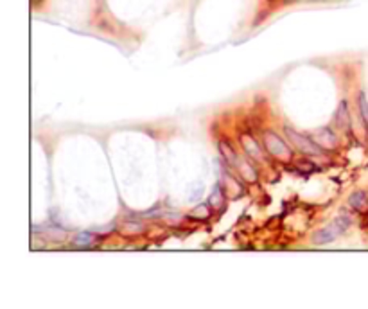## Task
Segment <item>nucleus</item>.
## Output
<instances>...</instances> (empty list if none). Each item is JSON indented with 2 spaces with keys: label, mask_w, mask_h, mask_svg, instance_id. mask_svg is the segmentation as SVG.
Here are the masks:
<instances>
[{
  "label": "nucleus",
  "mask_w": 368,
  "mask_h": 309,
  "mask_svg": "<svg viewBox=\"0 0 368 309\" xmlns=\"http://www.w3.org/2000/svg\"><path fill=\"white\" fill-rule=\"evenodd\" d=\"M350 225V218H347V216H339L338 219L334 223H330L329 227H325V229L318 230V232L313 236V243L315 244H325V243H330V241H334L336 237L339 236V234H343L347 229H349Z\"/></svg>",
  "instance_id": "obj_1"
},
{
  "label": "nucleus",
  "mask_w": 368,
  "mask_h": 309,
  "mask_svg": "<svg viewBox=\"0 0 368 309\" xmlns=\"http://www.w3.org/2000/svg\"><path fill=\"white\" fill-rule=\"evenodd\" d=\"M286 135H288V138L293 142V146H295L298 151L305 153V155H318V153H322V148H320V144L316 141H311L309 137H305V135H300L298 131H295L293 128L286 126L284 128Z\"/></svg>",
  "instance_id": "obj_2"
},
{
  "label": "nucleus",
  "mask_w": 368,
  "mask_h": 309,
  "mask_svg": "<svg viewBox=\"0 0 368 309\" xmlns=\"http://www.w3.org/2000/svg\"><path fill=\"white\" fill-rule=\"evenodd\" d=\"M264 146L266 151L270 153L271 157L280 158V160H289L291 158V151L286 146V142L277 133H273V131H266L264 133Z\"/></svg>",
  "instance_id": "obj_3"
},
{
  "label": "nucleus",
  "mask_w": 368,
  "mask_h": 309,
  "mask_svg": "<svg viewBox=\"0 0 368 309\" xmlns=\"http://www.w3.org/2000/svg\"><path fill=\"white\" fill-rule=\"evenodd\" d=\"M241 142H243V148H244V151H246V155H250V157L255 158V160H264V153H262L259 142L255 141L251 135H243Z\"/></svg>",
  "instance_id": "obj_4"
},
{
  "label": "nucleus",
  "mask_w": 368,
  "mask_h": 309,
  "mask_svg": "<svg viewBox=\"0 0 368 309\" xmlns=\"http://www.w3.org/2000/svg\"><path fill=\"white\" fill-rule=\"evenodd\" d=\"M315 141L320 144V148H325V149L336 148V137H334V133L329 130V128H323V130L316 131Z\"/></svg>",
  "instance_id": "obj_5"
},
{
  "label": "nucleus",
  "mask_w": 368,
  "mask_h": 309,
  "mask_svg": "<svg viewBox=\"0 0 368 309\" xmlns=\"http://www.w3.org/2000/svg\"><path fill=\"white\" fill-rule=\"evenodd\" d=\"M237 167H239V173L241 176H243L244 180H248V182H255L257 180V171L253 169V165H250V162L246 160H237Z\"/></svg>",
  "instance_id": "obj_6"
},
{
  "label": "nucleus",
  "mask_w": 368,
  "mask_h": 309,
  "mask_svg": "<svg viewBox=\"0 0 368 309\" xmlns=\"http://www.w3.org/2000/svg\"><path fill=\"white\" fill-rule=\"evenodd\" d=\"M219 151H221V155H223L224 160H227V164H230V165H236L237 164L239 157L236 155V151H234V148H232V146H228L227 142H219Z\"/></svg>",
  "instance_id": "obj_7"
},
{
  "label": "nucleus",
  "mask_w": 368,
  "mask_h": 309,
  "mask_svg": "<svg viewBox=\"0 0 368 309\" xmlns=\"http://www.w3.org/2000/svg\"><path fill=\"white\" fill-rule=\"evenodd\" d=\"M366 194L364 192H354L352 196H350V200H349V203H350V207L352 209H356V210H359V209H364L366 207Z\"/></svg>",
  "instance_id": "obj_8"
},
{
  "label": "nucleus",
  "mask_w": 368,
  "mask_h": 309,
  "mask_svg": "<svg viewBox=\"0 0 368 309\" xmlns=\"http://www.w3.org/2000/svg\"><path fill=\"white\" fill-rule=\"evenodd\" d=\"M336 121H338V126L349 128V117H347V103L339 104V110H338V114H336Z\"/></svg>",
  "instance_id": "obj_9"
},
{
  "label": "nucleus",
  "mask_w": 368,
  "mask_h": 309,
  "mask_svg": "<svg viewBox=\"0 0 368 309\" xmlns=\"http://www.w3.org/2000/svg\"><path fill=\"white\" fill-rule=\"evenodd\" d=\"M94 241V236L90 232H81L77 237H74V244L76 246H88Z\"/></svg>",
  "instance_id": "obj_10"
},
{
  "label": "nucleus",
  "mask_w": 368,
  "mask_h": 309,
  "mask_svg": "<svg viewBox=\"0 0 368 309\" xmlns=\"http://www.w3.org/2000/svg\"><path fill=\"white\" fill-rule=\"evenodd\" d=\"M210 203L216 207H221L223 205V192H221V187L219 185H216V187L212 189V196H210Z\"/></svg>",
  "instance_id": "obj_11"
},
{
  "label": "nucleus",
  "mask_w": 368,
  "mask_h": 309,
  "mask_svg": "<svg viewBox=\"0 0 368 309\" xmlns=\"http://www.w3.org/2000/svg\"><path fill=\"white\" fill-rule=\"evenodd\" d=\"M359 104H361V111H363V117L366 119L368 122V103L364 99V96H359Z\"/></svg>",
  "instance_id": "obj_12"
},
{
  "label": "nucleus",
  "mask_w": 368,
  "mask_h": 309,
  "mask_svg": "<svg viewBox=\"0 0 368 309\" xmlns=\"http://www.w3.org/2000/svg\"><path fill=\"white\" fill-rule=\"evenodd\" d=\"M197 210H194V216H203V218H207L209 216V210H207V205H200V207H196Z\"/></svg>",
  "instance_id": "obj_13"
}]
</instances>
